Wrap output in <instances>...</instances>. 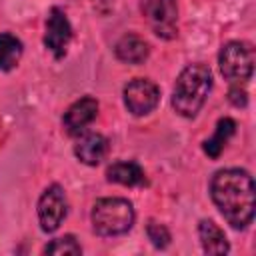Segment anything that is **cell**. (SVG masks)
I'll return each mask as SVG.
<instances>
[{
	"label": "cell",
	"instance_id": "17",
	"mask_svg": "<svg viewBox=\"0 0 256 256\" xmlns=\"http://www.w3.org/2000/svg\"><path fill=\"white\" fill-rule=\"evenodd\" d=\"M146 234H148L150 242H152L156 248H166V246L170 244V232H168V228L162 226V224H158V222H154V220L148 222Z\"/></svg>",
	"mask_w": 256,
	"mask_h": 256
},
{
	"label": "cell",
	"instance_id": "15",
	"mask_svg": "<svg viewBox=\"0 0 256 256\" xmlns=\"http://www.w3.org/2000/svg\"><path fill=\"white\" fill-rule=\"evenodd\" d=\"M20 56H22V42L8 32L0 34V70L2 72L12 70L18 64Z\"/></svg>",
	"mask_w": 256,
	"mask_h": 256
},
{
	"label": "cell",
	"instance_id": "14",
	"mask_svg": "<svg viewBox=\"0 0 256 256\" xmlns=\"http://www.w3.org/2000/svg\"><path fill=\"white\" fill-rule=\"evenodd\" d=\"M236 130V122L232 118H220L218 124H216V132L210 140L204 142V152L210 156V158H218L220 152L224 150L226 142L230 140V136L234 134Z\"/></svg>",
	"mask_w": 256,
	"mask_h": 256
},
{
	"label": "cell",
	"instance_id": "11",
	"mask_svg": "<svg viewBox=\"0 0 256 256\" xmlns=\"http://www.w3.org/2000/svg\"><path fill=\"white\" fill-rule=\"evenodd\" d=\"M116 58L128 64H142L148 58V44L144 42V38H140L138 34H124L118 42H116Z\"/></svg>",
	"mask_w": 256,
	"mask_h": 256
},
{
	"label": "cell",
	"instance_id": "4",
	"mask_svg": "<svg viewBox=\"0 0 256 256\" xmlns=\"http://www.w3.org/2000/svg\"><path fill=\"white\" fill-rule=\"evenodd\" d=\"M220 72L232 82H246L254 72V50L248 42H228L218 54Z\"/></svg>",
	"mask_w": 256,
	"mask_h": 256
},
{
	"label": "cell",
	"instance_id": "6",
	"mask_svg": "<svg viewBox=\"0 0 256 256\" xmlns=\"http://www.w3.org/2000/svg\"><path fill=\"white\" fill-rule=\"evenodd\" d=\"M160 90L154 82L136 78L124 86V104L134 116H144L158 106Z\"/></svg>",
	"mask_w": 256,
	"mask_h": 256
},
{
	"label": "cell",
	"instance_id": "1",
	"mask_svg": "<svg viewBox=\"0 0 256 256\" xmlns=\"http://www.w3.org/2000/svg\"><path fill=\"white\" fill-rule=\"evenodd\" d=\"M210 194L220 214L232 228H246L254 218V180L246 170H218L210 182Z\"/></svg>",
	"mask_w": 256,
	"mask_h": 256
},
{
	"label": "cell",
	"instance_id": "10",
	"mask_svg": "<svg viewBox=\"0 0 256 256\" xmlns=\"http://www.w3.org/2000/svg\"><path fill=\"white\" fill-rule=\"evenodd\" d=\"M74 152L80 158V162H84L88 166H98L108 154V140L96 132L84 134L78 140V144L74 146Z\"/></svg>",
	"mask_w": 256,
	"mask_h": 256
},
{
	"label": "cell",
	"instance_id": "12",
	"mask_svg": "<svg viewBox=\"0 0 256 256\" xmlns=\"http://www.w3.org/2000/svg\"><path fill=\"white\" fill-rule=\"evenodd\" d=\"M106 178L124 186H142L146 182L144 170L136 162H114L106 170Z\"/></svg>",
	"mask_w": 256,
	"mask_h": 256
},
{
	"label": "cell",
	"instance_id": "16",
	"mask_svg": "<svg viewBox=\"0 0 256 256\" xmlns=\"http://www.w3.org/2000/svg\"><path fill=\"white\" fill-rule=\"evenodd\" d=\"M44 252L46 254H58V256L60 254H80L82 248L74 236H62V238H56L50 244H46Z\"/></svg>",
	"mask_w": 256,
	"mask_h": 256
},
{
	"label": "cell",
	"instance_id": "3",
	"mask_svg": "<svg viewBox=\"0 0 256 256\" xmlns=\"http://www.w3.org/2000/svg\"><path fill=\"white\" fill-rule=\"evenodd\" d=\"M134 208L126 198H100L92 208V226L100 236L126 234L134 224Z\"/></svg>",
	"mask_w": 256,
	"mask_h": 256
},
{
	"label": "cell",
	"instance_id": "7",
	"mask_svg": "<svg viewBox=\"0 0 256 256\" xmlns=\"http://www.w3.org/2000/svg\"><path fill=\"white\" fill-rule=\"evenodd\" d=\"M66 216V196L58 184L44 190L38 200V218L44 232H54Z\"/></svg>",
	"mask_w": 256,
	"mask_h": 256
},
{
	"label": "cell",
	"instance_id": "18",
	"mask_svg": "<svg viewBox=\"0 0 256 256\" xmlns=\"http://www.w3.org/2000/svg\"><path fill=\"white\" fill-rule=\"evenodd\" d=\"M228 100L234 104V106H246V102H248V94H246V90L244 88H240V84L238 86H232L230 88V92H228Z\"/></svg>",
	"mask_w": 256,
	"mask_h": 256
},
{
	"label": "cell",
	"instance_id": "8",
	"mask_svg": "<svg viewBox=\"0 0 256 256\" xmlns=\"http://www.w3.org/2000/svg\"><path fill=\"white\" fill-rule=\"evenodd\" d=\"M72 38V28H70V22L66 18V14L60 10V8H52L50 14H48V20H46V34H44V44L46 48L56 56V58H62L66 54V48H68V42Z\"/></svg>",
	"mask_w": 256,
	"mask_h": 256
},
{
	"label": "cell",
	"instance_id": "5",
	"mask_svg": "<svg viewBox=\"0 0 256 256\" xmlns=\"http://www.w3.org/2000/svg\"><path fill=\"white\" fill-rule=\"evenodd\" d=\"M144 14H146L156 36H160L164 40H172L176 36V32H178L176 0H146L144 2Z\"/></svg>",
	"mask_w": 256,
	"mask_h": 256
},
{
	"label": "cell",
	"instance_id": "9",
	"mask_svg": "<svg viewBox=\"0 0 256 256\" xmlns=\"http://www.w3.org/2000/svg\"><path fill=\"white\" fill-rule=\"evenodd\" d=\"M96 114H98V102L92 96H84V98L76 100L66 110L64 118H62V124H64L66 134L80 136L92 124V120L96 118Z\"/></svg>",
	"mask_w": 256,
	"mask_h": 256
},
{
	"label": "cell",
	"instance_id": "2",
	"mask_svg": "<svg viewBox=\"0 0 256 256\" xmlns=\"http://www.w3.org/2000/svg\"><path fill=\"white\" fill-rule=\"evenodd\" d=\"M210 88H212V72L206 64L186 66L176 80L172 92V108L184 118H194L202 108Z\"/></svg>",
	"mask_w": 256,
	"mask_h": 256
},
{
	"label": "cell",
	"instance_id": "13",
	"mask_svg": "<svg viewBox=\"0 0 256 256\" xmlns=\"http://www.w3.org/2000/svg\"><path fill=\"white\" fill-rule=\"evenodd\" d=\"M198 236H200V242H202V248H204L206 254H226L230 250L224 232L212 220H202L200 222Z\"/></svg>",
	"mask_w": 256,
	"mask_h": 256
}]
</instances>
